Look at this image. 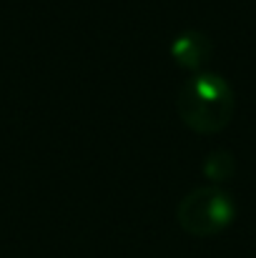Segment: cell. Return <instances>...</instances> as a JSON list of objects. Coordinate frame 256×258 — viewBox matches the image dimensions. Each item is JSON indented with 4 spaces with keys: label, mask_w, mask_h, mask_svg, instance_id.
Instances as JSON below:
<instances>
[{
    "label": "cell",
    "mask_w": 256,
    "mask_h": 258,
    "mask_svg": "<svg viewBox=\"0 0 256 258\" xmlns=\"http://www.w3.org/2000/svg\"><path fill=\"white\" fill-rule=\"evenodd\" d=\"M236 218L234 198L219 185H201L186 193L176 208L178 226L196 238H209L226 231Z\"/></svg>",
    "instance_id": "7a4b0ae2"
},
{
    "label": "cell",
    "mask_w": 256,
    "mask_h": 258,
    "mask_svg": "<svg viewBox=\"0 0 256 258\" xmlns=\"http://www.w3.org/2000/svg\"><path fill=\"white\" fill-rule=\"evenodd\" d=\"M234 171H236V161H234V156L226 153V151H214V153H209L206 161H203V175H206L214 185L221 183V180H226V178H231Z\"/></svg>",
    "instance_id": "277c9868"
},
{
    "label": "cell",
    "mask_w": 256,
    "mask_h": 258,
    "mask_svg": "<svg viewBox=\"0 0 256 258\" xmlns=\"http://www.w3.org/2000/svg\"><path fill=\"white\" fill-rule=\"evenodd\" d=\"M176 113L183 125L196 133H219L231 123L236 113V93L224 76L198 71L178 88Z\"/></svg>",
    "instance_id": "6da1fadb"
},
{
    "label": "cell",
    "mask_w": 256,
    "mask_h": 258,
    "mask_svg": "<svg viewBox=\"0 0 256 258\" xmlns=\"http://www.w3.org/2000/svg\"><path fill=\"white\" fill-rule=\"evenodd\" d=\"M169 53L178 68L198 73L211 60L214 45H211V38L206 33H201V30H183V33H178L171 40Z\"/></svg>",
    "instance_id": "3957f363"
}]
</instances>
